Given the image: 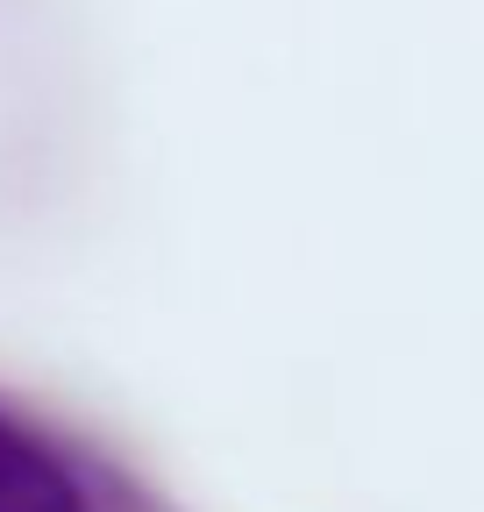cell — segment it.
I'll return each mask as SVG.
<instances>
[{
	"label": "cell",
	"instance_id": "cell-1",
	"mask_svg": "<svg viewBox=\"0 0 484 512\" xmlns=\"http://www.w3.org/2000/svg\"><path fill=\"white\" fill-rule=\"evenodd\" d=\"M0 512H107V505L43 427L0 406Z\"/></svg>",
	"mask_w": 484,
	"mask_h": 512
}]
</instances>
